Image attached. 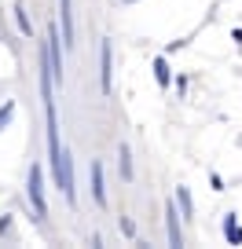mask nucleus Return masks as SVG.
<instances>
[{
    "label": "nucleus",
    "mask_w": 242,
    "mask_h": 249,
    "mask_svg": "<svg viewBox=\"0 0 242 249\" xmlns=\"http://www.w3.org/2000/svg\"><path fill=\"white\" fill-rule=\"evenodd\" d=\"M63 40H59V30H48V40H44V62H48V73H52V85H63Z\"/></svg>",
    "instance_id": "nucleus-1"
},
{
    "label": "nucleus",
    "mask_w": 242,
    "mask_h": 249,
    "mask_svg": "<svg viewBox=\"0 0 242 249\" xmlns=\"http://www.w3.org/2000/svg\"><path fill=\"white\" fill-rule=\"evenodd\" d=\"M26 195H30V202H33V213H37V220H44V216H48V205H44V179H40V165H33V169H30Z\"/></svg>",
    "instance_id": "nucleus-2"
},
{
    "label": "nucleus",
    "mask_w": 242,
    "mask_h": 249,
    "mask_svg": "<svg viewBox=\"0 0 242 249\" xmlns=\"http://www.w3.org/2000/svg\"><path fill=\"white\" fill-rule=\"evenodd\" d=\"M99 81H103V92H110V85H114V66H110V40H103V52H99Z\"/></svg>",
    "instance_id": "nucleus-3"
},
{
    "label": "nucleus",
    "mask_w": 242,
    "mask_h": 249,
    "mask_svg": "<svg viewBox=\"0 0 242 249\" xmlns=\"http://www.w3.org/2000/svg\"><path fill=\"white\" fill-rule=\"evenodd\" d=\"M165 227H169V246H184L180 224H176V205H165Z\"/></svg>",
    "instance_id": "nucleus-4"
},
{
    "label": "nucleus",
    "mask_w": 242,
    "mask_h": 249,
    "mask_svg": "<svg viewBox=\"0 0 242 249\" xmlns=\"http://www.w3.org/2000/svg\"><path fill=\"white\" fill-rule=\"evenodd\" d=\"M92 195L99 205H107V187H103V165L92 161Z\"/></svg>",
    "instance_id": "nucleus-5"
},
{
    "label": "nucleus",
    "mask_w": 242,
    "mask_h": 249,
    "mask_svg": "<svg viewBox=\"0 0 242 249\" xmlns=\"http://www.w3.org/2000/svg\"><path fill=\"white\" fill-rule=\"evenodd\" d=\"M59 15H63V37H66V44H74V11H70V0H59Z\"/></svg>",
    "instance_id": "nucleus-6"
},
{
    "label": "nucleus",
    "mask_w": 242,
    "mask_h": 249,
    "mask_svg": "<svg viewBox=\"0 0 242 249\" xmlns=\"http://www.w3.org/2000/svg\"><path fill=\"white\" fill-rule=\"evenodd\" d=\"M117 169H121V176H125V179H132V161H129V150L125 147L117 150Z\"/></svg>",
    "instance_id": "nucleus-7"
},
{
    "label": "nucleus",
    "mask_w": 242,
    "mask_h": 249,
    "mask_svg": "<svg viewBox=\"0 0 242 249\" xmlns=\"http://www.w3.org/2000/svg\"><path fill=\"white\" fill-rule=\"evenodd\" d=\"M15 18H19V30H22L26 37H30V33H33V26H30V18H26V8H22V4H15Z\"/></svg>",
    "instance_id": "nucleus-8"
},
{
    "label": "nucleus",
    "mask_w": 242,
    "mask_h": 249,
    "mask_svg": "<svg viewBox=\"0 0 242 249\" xmlns=\"http://www.w3.org/2000/svg\"><path fill=\"white\" fill-rule=\"evenodd\" d=\"M224 231H227V242H235V246H239V242H242V227H239V224H235V220H231V216H227V224H224Z\"/></svg>",
    "instance_id": "nucleus-9"
},
{
    "label": "nucleus",
    "mask_w": 242,
    "mask_h": 249,
    "mask_svg": "<svg viewBox=\"0 0 242 249\" xmlns=\"http://www.w3.org/2000/svg\"><path fill=\"white\" fill-rule=\"evenodd\" d=\"M180 205H184V213L191 216V195H187V187H180Z\"/></svg>",
    "instance_id": "nucleus-10"
},
{
    "label": "nucleus",
    "mask_w": 242,
    "mask_h": 249,
    "mask_svg": "<svg viewBox=\"0 0 242 249\" xmlns=\"http://www.w3.org/2000/svg\"><path fill=\"white\" fill-rule=\"evenodd\" d=\"M154 70H158V81H162V85H165V81H169V70H165V62H162V59L154 62Z\"/></svg>",
    "instance_id": "nucleus-11"
},
{
    "label": "nucleus",
    "mask_w": 242,
    "mask_h": 249,
    "mask_svg": "<svg viewBox=\"0 0 242 249\" xmlns=\"http://www.w3.org/2000/svg\"><path fill=\"white\" fill-rule=\"evenodd\" d=\"M11 110H15V107H11V103H8V107H4V110H0V128H4V124H8V117H11Z\"/></svg>",
    "instance_id": "nucleus-12"
}]
</instances>
